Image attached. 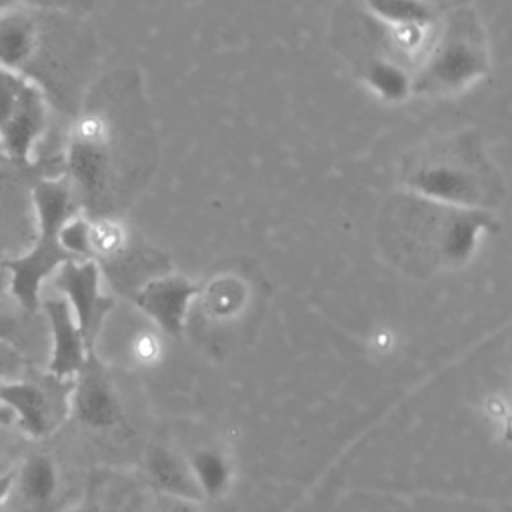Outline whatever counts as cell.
<instances>
[{"mask_svg":"<svg viewBox=\"0 0 512 512\" xmlns=\"http://www.w3.org/2000/svg\"><path fill=\"white\" fill-rule=\"evenodd\" d=\"M32 204L36 214V240L24 254L2 264L12 298L28 314L40 310L44 282L54 276L64 262L74 260L60 244V230L74 216L72 184L68 178L38 180L32 188Z\"/></svg>","mask_w":512,"mask_h":512,"instance_id":"obj_1","label":"cell"},{"mask_svg":"<svg viewBox=\"0 0 512 512\" xmlns=\"http://www.w3.org/2000/svg\"><path fill=\"white\" fill-rule=\"evenodd\" d=\"M48 122L42 88L22 72L0 68V154L28 164Z\"/></svg>","mask_w":512,"mask_h":512,"instance_id":"obj_2","label":"cell"},{"mask_svg":"<svg viewBox=\"0 0 512 512\" xmlns=\"http://www.w3.org/2000/svg\"><path fill=\"white\" fill-rule=\"evenodd\" d=\"M72 380L46 372L42 380L12 378L0 384V402L14 414V424L30 438L54 434L70 416Z\"/></svg>","mask_w":512,"mask_h":512,"instance_id":"obj_3","label":"cell"},{"mask_svg":"<svg viewBox=\"0 0 512 512\" xmlns=\"http://www.w3.org/2000/svg\"><path fill=\"white\" fill-rule=\"evenodd\" d=\"M56 288L70 306L90 352H96L100 328L112 310V298L102 294L100 268L94 260H68L56 270Z\"/></svg>","mask_w":512,"mask_h":512,"instance_id":"obj_4","label":"cell"},{"mask_svg":"<svg viewBox=\"0 0 512 512\" xmlns=\"http://www.w3.org/2000/svg\"><path fill=\"white\" fill-rule=\"evenodd\" d=\"M70 416L88 430H112L122 422V404L106 366L96 352L88 354L80 372L72 378Z\"/></svg>","mask_w":512,"mask_h":512,"instance_id":"obj_5","label":"cell"},{"mask_svg":"<svg viewBox=\"0 0 512 512\" xmlns=\"http://www.w3.org/2000/svg\"><path fill=\"white\" fill-rule=\"evenodd\" d=\"M198 288L180 276H158L134 292V304L168 336H180Z\"/></svg>","mask_w":512,"mask_h":512,"instance_id":"obj_6","label":"cell"},{"mask_svg":"<svg viewBox=\"0 0 512 512\" xmlns=\"http://www.w3.org/2000/svg\"><path fill=\"white\" fill-rule=\"evenodd\" d=\"M40 308L44 310L50 328V356L46 372L60 380H72L92 352L88 350L76 318L62 296L42 300Z\"/></svg>","mask_w":512,"mask_h":512,"instance_id":"obj_7","label":"cell"},{"mask_svg":"<svg viewBox=\"0 0 512 512\" xmlns=\"http://www.w3.org/2000/svg\"><path fill=\"white\" fill-rule=\"evenodd\" d=\"M60 488L56 462L48 454L36 452L14 470L10 498H14L18 512H58Z\"/></svg>","mask_w":512,"mask_h":512,"instance_id":"obj_8","label":"cell"},{"mask_svg":"<svg viewBox=\"0 0 512 512\" xmlns=\"http://www.w3.org/2000/svg\"><path fill=\"white\" fill-rule=\"evenodd\" d=\"M144 476L160 496L204 502L186 462V456L178 454L166 444H156L146 452Z\"/></svg>","mask_w":512,"mask_h":512,"instance_id":"obj_9","label":"cell"},{"mask_svg":"<svg viewBox=\"0 0 512 512\" xmlns=\"http://www.w3.org/2000/svg\"><path fill=\"white\" fill-rule=\"evenodd\" d=\"M40 52V26L30 10L12 8L0 12V68L28 72Z\"/></svg>","mask_w":512,"mask_h":512,"instance_id":"obj_10","label":"cell"},{"mask_svg":"<svg viewBox=\"0 0 512 512\" xmlns=\"http://www.w3.org/2000/svg\"><path fill=\"white\" fill-rule=\"evenodd\" d=\"M194 482L204 500L222 498L234 478V466L226 450L218 446H200L186 456Z\"/></svg>","mask_w":512,"mask_h":512,"instance_id":"obj_11","label":"cell"},{"mask_svg":"<svg viewBox=\"0 0 512 512\" xmlns=\"http://www.w3.org/2000/svg\"><path fill=\"white\" fill-rule=\"evenodd\" d=\"M204 310L214 320H230L234 318L244 304V290L238 282L232 280H216L202 294Z\"/></svg>","mask_w":512,"mask_h":512,"instance_id":"obj_12","label":"cell"},{"mask_svg":"<svg viewBox=\"0 0 512 512\" xmlns=\"http://www.w3.org/2000/svg\"><path fill=\"white\" fill-rule=\"evenodd\" d=\"M126 354L136 366H154L162 358V338L154 330H136L128 340Z\"/></svg>","mask_w":512,"mask_h":512,"instance_id":"obj_13","label":"cell"},{"mask_svg":"<svg viewBox=\"0 0 512 512\" xmlns=\"http://www.w3.org/2000/svg\"><path fill=\"white\" fill-rule=\"evenodd\" d=\"M18 312H24V310L12 298L6 272L0 268V340L14 346H16V334H18Z\"/></svg>","mask_w":512,"mask_h":512,"instance_id":"obj_14","label":"cell"},{"mask_svg":"<svg viewBox=\"0 0 512 512\" xmlns=\"http://www.w3.org/2000/svg\"><path fill=\"white\" fill-rule=\"evenodd\" d=\"M374 78V84L386 94H398L402 88V76L398 74V70H388L386 66H380L374 70Z\"/></svg>","mask_w":512,"mask_h":512,"instance_id":"obj_15","label":"cell"},{"mask_svg":"<svg viewBox=\"0 0 512 512\" xmlns=\"http://www.w3.org/2000/svg\"><path fill=\"white\" fill-rule=\"evenodd\" d=\"M18 366V348L0 340V384L10 378V372Z\"/></svg>","mask_w":512,"mask_h":512,"instance_id":"obj_16","label":"cell"},{"mask_svg":"<svg viewBox=\"0 0 512 512\" xmlns=\"http://www.w3.org/2000/svg\"><path fill=\"white\" fill-rule=\"evenodd\" d=\"M160 512H202L200 502L160 496Z\"/></svg>","mask_w":512,"mask_h":512,"instance_id":"obj_17","label":"cell"},{"mask_svg":"<svg viewBox=\"0 0 512 512\" xmlns=\"http://www.w3.org/2000/svg\"><path fill=\"white\" fill-rule=\"evenodd\" d=\"M12 482H14V470H10V472H2V474H0V510H2V508H4V504L10 500Z\"/></svg>","mask_w":512,"mask_h":512,"instance_id":"obj_18","label":"cell"},{"mask_svg":"<svg viewBox=\"0 0 512 512\" xmlns=\"http://www.w3.org/2000/svg\"><path fill=\"white\" fill-rule=\"evenodd\" d=\"M14 424V414L10 412V408L6 404L0 402V428L12 426Z\"/></svg>","mask_w":512,"mask_h":512,"instance_id":"obj_19","label":"cell"},{"mask_svg":"<svg viewBox=\"0 0 512 512\" xmlns=\"http://www.w3.org/2000/svg\"><path fill=\"white\" fill-rule=\"evenodd\" d=\"M20 2L30 8H40V6H48L52 0H20Z\"/></svg>","mask_w":512,"mask_h":512,"instance_id":"obj_20","label":"cell"},{"mask_svg":"<svg viewBox=\"0 0 512 512\" xmlns=\"http://www.w3.org/2000/svg\"><path fill=\"white\" fill-rule=\"evenodd\" d=\"M20 0H0V12L4 10H12V8H18Z\"/></svg>","mask_w":512,"mask_h":512,"instance_id":"obj_21","label":"cell"},{"mask_svg":"<svg viewBox=\"0 0 512 512\" xmlns=\"http://www.w3.org/2000/svg\"><path fill=\"white\" fill-rule=\"evenodd\" d=\"M4 180H8V172H6V170H4V166L0 164V184H2Z\"/></svg>","mask_w":512,"mask_h":512,"instance_id":"obj_22","label":"cell"},{"mask_svg":"<svg viewBox=\"0 0 512 512\" xmlns=\"http://www.w3.org/2000/svg\"><path fill=\"white\" fill-rule=\"evenodd\" d=\"M90 512H112V510H108V508H96V510H90Z\"/></svg>","mask_w":512,"mask_h":512,"instance_id":"obj_23","label":"cell"},{"mask_svg":"<svg viewBox=\"0 0 512 512\" xmlns=\"http://www.w3.org/2000/svg\"><path fill=\"white\" fill-rule=\"evenodd\" d=\"M0 156H2V154H0Z\"/></svg>","mask_w":512,"mask_h":512,"instance_id":"obj_24","label":"cell"}]
</instances>
